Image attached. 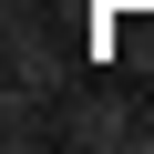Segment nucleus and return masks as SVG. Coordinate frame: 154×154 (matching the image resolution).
<instances>
[{
	"mask_svg": "<svg viewBox=\"0 0 154 154\" xmlns=\"http://www.w3.org/2000/svg\"><path fill=\"white\" fill-rule=\"evenodd\" d=\"M62 154H154V113L113 82H82L62 103Z\"/></svg>",
	"mask_w": 154,
	"mask_h": 154,
	"instance_id": "1",
	"label": "nucleus"
},
{
	"mask_svg": "<svg viewBox=\"0 0 154 154\" xmlns=\"http://www.w3.org/2000/svg\"><path fill=\"white\" fill-rule=\"evenodd\" d=\"M0 144H11V154H62V103L0 82Z\"/></svg>",
	"mask_w": 154,
	"mask_h": 154,
	"instance_id": "2",
	"label": "nucleus"
}]
</instances>
